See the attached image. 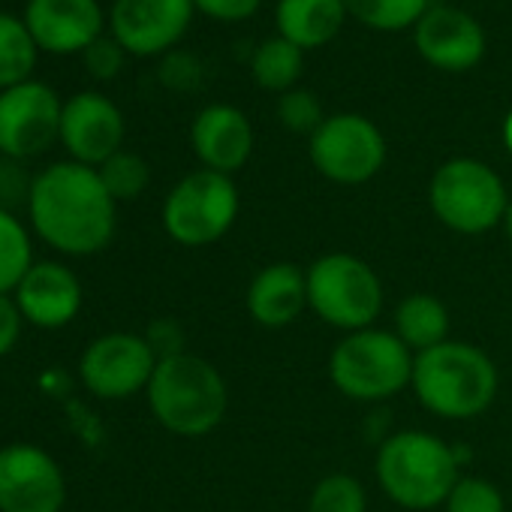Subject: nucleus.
<instances>
[{"instance_id":"1","label":"nucleus","mask_w":512,"mask_h":512,"mask_svg":"<svg viewBox=\"0 0 512 512\" xmlns=\"http://www.w3.org/2000/svg\"><path fill=\"white\" fill-rule=\"evenodd\" d=\"M115 205L94 166L64 160L34 175L28 214L49 247L67 256H91L115 235Z\"/></svg>"},{"instance_id":"2","label":"nucleus","mask_w":512,"mask_h":512,"mask_svg":"<svg viewBox=\"0 0 512 512\" xmlns=\"http://www.w3.org/2000/svg\"><path fill=\"white\" fill-rule=\"evenodd\" d=\"M410 386L428 413L467 422L491 407L500 380L485 350L467 341H443L416 356Z\"/></svg>"},{"instance_id":"3","label":"nucleus","mask_w":512,"mask_h":512,"mask_svg":"<svg viewBox=\"0 0 512 512\" xmlns=\"http://www.w3.org/2000/svg\"><path fill=\"white\" fill-rule=\"evenodd\" d=\"M383 494L413 512L446 503L461 479L458 452L431 431H398L386 437L374 461Z\"/></svg>"},{"instance_id":"4","label":"nucleus","mask_w":512,"mask_h":512,"mask_svg":"<svg viewBox=\"0 0 512 512\" xmlns=\"http://www.w3.org/2000/svg\"><path fill=\"white\" fill-rule=\"evenodd\" d=\"M145 395L154 419L178 437L211 434L229 407L226 380L208 359L196 353L160 359Z\"/></svg>"},{"instance_id":"5","label":"nucleus","mask_w":512,"mask_h":512,"mask_svg":"<svg viewBox=\"0 0 512 512\" xmlns=\"http://www.w3.org/2000/svg\"><path fill=\"white\" fill-rule=\"evenodd\" d=\"M413 350L386 329H359L344 335L329 356L332 386L353 401H386L410 389Z\"/></svg>"},{"instance_id":"6","label":"nucleus","mask_w":512,"mask_h":512,"mask_svg":"<svg viewBox=\"0 0 512 512\" xmlns=\"http://www.w3.org/2000/svg\"><path fill=\"white\" fill-rule=\"evenodd\" d=\"M308 308L332 329H371L383 314V281L353 253H326L311 263Z\"/></svg>"},{"instance_id":"7","label":"nucleus","mask_w":512,"mask_h":512,"mask_svg":"<svg viewBox=\"0 0 512 512\" xmlns=\"http://www.w3.org/2000/svg\"><path fill=\"white\" fill-rule=\"evenodd\" d=\"M428 202L434 217L461 235H482L500 226L509 208L500 175L473 157L446 160L431 178Z\"/></svg>"},{"instance_id":"8","label":"nucleus","mask_w":512,"mask_h":512,"mask_svg":"<svg viewBox=\"0 0 512 512\" xmlns=\"http://www.w3.org/2000/svg\"><path fill=\"white\" fill-rule=\"evenodd\" d=\"M238 217V187L229 175L199 169L184 175L163 202V229L184 247L220 241Z\"/></svg>"},{"instance_id":"9","label":"nucleus","mask_w":512,"mask_h":512,"mask_svg":"<svg viewBox=\"0 0 512 512\" xmlns=\"http://www.w3.org/2000/svg\"><path fill=\"white\" fill-rule=\"evenodd\" d=\"M311 160L335 184H365L386 163V139L362 115H335L311 136Z\"/></svg>"},{"instance_id":"10","label":"nucleus","mask_w":512,"mask_h":512,"mask_svg":"<svg viewBox=\"0 0 512 512\" xmlns=\"http://www.w3.org/2000/svg\"><path fill=\"white\" fill-rule=\"evenodd\" d=\"M157 362L160 359L145 335L109 332L88 344L79 362V374L91 395L106 401H124L148 389Z\"/></svg>"},{"instance_id":"11","label":"nucleus","mask_w":512,"mask_h":512,"mask_svg":"<svg viewBox=\"0 0 512 512\" xmlns=\"http://www.w3.org/2000/svg\"><path fill=\"white\" fill-rule=\"evenodd\" d=\"M61 97L46 82H22L0 91V154L28 160L61 139Z\"/></svg>"},{"instance_id":"12","label":"nucleus","mask_w":512,"mask_h":512,"mask_svg":"<svg viewBox=\"0 0 512 512\" xmlns=\"http://www.w3.org/2000/svg\"><path fill=\"white\" fill-rule=\"evenodd\" d=\"M67 482L58 461L31 443L0 449V512H61Z\"/></svg>"},{"instance_id":"13","label":"nucleus","mask_w":512,"mask_h":512,"mask_svg":"<svg viewBox=\"0 0 512 512\" xmlns=\"http://www.w3.org/2000/svg\"><path fill=\"white\" fill-rule=\"evenodd\" d=\"M61 142L76 163L100 169L124 142L121 109L94 91H82L64 103L61 112Z\"/></svg>"},{"instance_id":"14","label":"nucleus","mask_w":512,"mask_h":512,"mask_svg":"<svg viewBox=\"0 0 512 512\" xmlns=\"http://www.w3.org/2000/svg\"><path fill=\"white\" fill-rule=\"evenodd\" d=\"M193 19V0H115L112 37L130 55H160L172 49Z\"/></svg>"},{"instance_id":"15","label":"nucleus","mask_w":512,"mask_h":512,"mask_svg":"<svg viewBox=\"0 0 512 512\" xmlns=\"http://www.w3.org/2000/svg\"><path fill=\"white\" fill-rule=\"evenodd\" d=\"M25 25L40 52L82 55L103 37V10L97 0H28Z\"/></svg>"},{"instance_id":"16","label":"nucleus","mask_w":512,"mask_h":512,"mask_svg":"<svg viewBox=\"0 0 512 512\" xmlns=\"http://www.w3.org/2000/svg\"><path fill=\"white\" fill-rule=\"evenodd\" d=\"M416 49L437 70L461 73L482 61L485 34L476 19L455 7H428L416 25Z\"/></svg>"},{"instance_id":"17","label":"nucleus","mask_w":512,"mask_h":512,"mask_svg":"<svg viewBox=\"0 0 512 512\" xmlns=\"http://www.w3.org/2000/svg\"><path fill=\"white\" fill-rule=\"evenodd\" d=\"M22 317L40 329H61L82 311V284L64 263H34L16 287Z\"/></svg>"},{"instance_id":"18","label":"nucleus","mask_w":512,"mask_h":512,"mask_svg":"<svg viewBox=\"0 0 512 512\" xmlns=\"http://www.w3.org/2000/svg\"><path fill=\"white\" fill-rule=\"evenodd\" d=\"M190 142L205 169L232 175L235 169H241L250 160L253 130H250V121L244 118V112H238L235 106L217 103L196 115Z\"/></svg>"},{"instance_id":"19","label":"nucleus","mask_w":512,"mask_h":512,"mask_svg":"<svg viewBox=\"0 0 512 512\" xmlns=\"http://www.w3.org/2000/svg\"><path fill=\"white\" fill-rule=\"evenodd\" d=\"M308 308V275L293 263H272L253 275L247 287V314L266 326L284 329Z\"/></svg>"},{"instance_id":"20","label":"nucleus","mask_w":512,"mask_h":512,"mask_svg":"<svg viewBox=\"0 0 512 512\" xmlns=\"http://www.w3.org/2000/svg\"><path fill=\"white\" fill-rule=\"evenodd\" d=\"M347 16L344 0H281L278 28L281 37L299 49H317L335 40Z\"/></svg>"},{"instance_id":"21","label":"nucleus","mask_w":512,"mask_h":512,"mask_svg":"<svg viewBox=\"0 0 512 512\" xmlns=\"http://www.w3.org/2000/svg\"><path fill=\"white\" fill-rule=\"evenodd\" d=\"M410 350L413 356L449 341V311L440 299L428 293H413L401 299L395 308V329H392Z\"/></svg>"},{"instance_id":"22","label":"nucleus","mask_w":512,"mask_h":512,"mask_svg":"<svg viewBox=\"0 0 512 512\" xmlns=\"http://www.w3.org/2000/svg\"><path fill=\"white\" fill-rule=\"evenodd\" d=\"M37 43L25 25L13 13H0V91L31 82L37 67Z\"/></svg>"},{"instance_id":"23","label":"nucleus","mask_w":512,"mask_h":512,"mask_svg":"<svg viewBox=\"0 0 512 512\" xmlns=\"http://www.w3.org/2000/svg\"><path fill=\"white\" fill-rule=\"evenodd\" d=\"M31 266H34V247L28 229L13 211L0 208V296L16 293L22 278L31 272Z\"/></svg>"},{"instance_id":"24","label":"nucleus","mask_w":512,"mask_h":512,"mask_svg":"<svg viewBox=\"0 0 512 512\" xmlns=\"http://www.w3.org/2000/svg\"><path fill=\"white\" fill-rule=\"evenodd\" d=\"M302 76V49L284 37L266 40L253 55V79L266 91H293Z\"/></svg>"},{"instance_id":"25","label":"nucleus","mask_w":512,"mask_h":512,"mask_svg":"<svg viewBox=\"0 0 512 512\" xmlns=\"http://www.w3.org/2000/svg\"><path fill=\"white\" fill-rule=\"evenodd\" d=\"M350 16L377 31H401L428 13V0H344Z\"/></svg>"},{"instance_id":"26","label":"nucleus","mask_w":512,"mask_h":512,"mask_svg":"<svg viewBox=\"0 0 512 512\" xmlns=\"http://www.w3.org/2000/svg\"><path fill=\"white\" fill-rule=\"evenodd\" d=\"M308 512H368L365 485L350 473H329L314 485Z\"/></svg>"},{"instance_id":"27","label":"nucleus","mask_w":512,"mask_h":512,"mask_svg":"<svg viewBox=\"0 0 512 512\" xmlns=\"http://www.w3.org/2000/svg\"><path fill=\"white\" fill-rule=\"evenodd\" d=\"M97 172H100V178H103V184H106V190H109V196L115 202H130V199L142 196V190L151 181L148 163L139 154H133V151L112 154Z\"/></svg>"},{"instance_id":"28","label":"nucleus","mask_w":512,"mask_h":512,"mask_svg":"<svg viewBox=\"0 0 512 512\" xmlns=\"http://www.w3.org/2000/svg\"><path fill=\"white\" fill-rule=\"evenodd\" d=\"M443 506L446 512H506L500 488L482 476H461Z\"/></svg>"},{"instance_id":"29","label":"nucleus","mask_w":512,"mask_h":512,"mask_svg":"<svg viewBox=\"0 0 512 512\" xmlns=\"http://www.w3.org/2000/svg\"><path fill=\"white\" fill-rule=\"evenodd\" d=\"M281 124L293 133H317L323 124V109L320 100L311 91H287L278 106Z\"/></svg>"},{"instance_id":"30","label":"nucleus","mask_w":512,"mask_h":512,"mask_svg":"<svg viewBox=\"0 0 512 512\" xmlns=\"http://www.w3.org/2000/svg\"><path fill=\"white\" fill-rule=\"evenodd\" d=\"M82 61H85V70L106 82V79H115L124 67V46L115 40V37H100L97 43H91L85 52H82Z\"/></svg>"},{"instance_id":"31","label":"nucleus","mask_w":512,"mask_h":512,"mask_svg":"<svg viewBox=\"0 0 512 512\" xmlns=\"http://www.w3.org/2000/svg\"><path fill=\"white\" fill-rule=\"evenodd\" d=\"M31 184H34V178H28L22 166L0 163V208L10 211V205H19V202L28 205Z\"/></svg>"},{"instance_id":"32","label":"nucleus","mask_w":512,"mask_h":512,"mask_svg":"<svg viewBox=\"0 0 512 512\" xmlns=\"http://www.w3.org/2000/svg\"><path fill=\"white\" fill-rule=\"evenodd\" d=\"M193 7L217 22H241L256 13L260 0H193Z\"/></svg>"},{"instance_id":"33","label":"nucleus","mask_w":512,"mask_h":512,"mask_svg":"<svg viewBox=\"0 0 512 512\" xmlns=\"http://www.w3.org/2000/svg\"><path fill=\"white\" fill-rule=\"evenodd\" d=\"M22 320L25 317H22L16 299L0 296V356H7L16 347V341L22 335Z\"/></svg>"},{"instance_id":"34","label":"nucleus","mask_w":512,"mask_h":512,"mask_svg":"<svg viewBox=\"0 0 512 512\" xmlns=\"http://www.w3.org/2000/svg\"><path fill=\"white\" fill-rule=\"evenodd\" d=\"M148 344H151V350L157 353V359H166V356H175V353H184L181 350V332H178V326L175 323H169V320H160V323H154L151 329H148Z\"/></svg>"},{"instance_id":"35","label":"nucleus","mask_w":512,"mask_h":512,"mask_svg":"<svg viewBox=\"0 0 512 512\" xmlns=\"http://www.w3.org/2000/svg\"><path fill=\"white\" fill-rule=\"evenodd\" d=\"M193 76H196V67H193V61L187 55H172L163 64V82L172 85V88H187Z\"/></svg>"},{"instance_id":"36","label":"nucleus","mask_w":512,"mask_h":512,"mask_svg":"<svg viewBox=\"0 0 512 512\" xmlns=\"http://www.w3.org/2000/svg\"><path fill=\"white\" fill-rule=\"evenodd\" d=\"M503 229H506V238L512 241V202H509V208H506V214H503V223H500Z\"/></svg>"},{"instance_id":"37","label":"nucleus","mask_w":512,"mask_h":512,"mask_svg":"<svg viewBox=\"0 0 512 512\" xmlns=\"http://www.w3.org/2000/svg\"><path fill=\"white\" fill-rule=\"evenodd\" d=\"M503 139H506V148L512 151V115H509L506 124H503Z\"/></svg>"},{"instance_id":"38","label":"nucleus","mask_w":512,"mask_h":512,"mask_svg":"<svg viewBox=\"0 0 512 512\" xmlns=\"http://www.w3.org/2000/svg\"><path fill=\"white\" fill-rule=\"evenodd\" d=\"M0 163H4V154H0Z\"/></svg>"}]
</instances>
